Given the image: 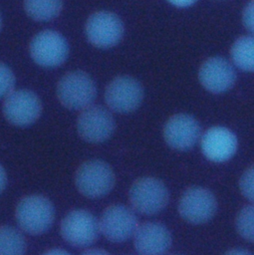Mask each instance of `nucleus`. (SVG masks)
Segmentation results:
<instances>
[{"instance_id": "obj_1", "label": "nucleus", "mask_w": 254, "mask_h": 255, "mask_svg": "<svg viewBox=\"0 0 254 255\" xmlns=\"http://www.w3.org/2000/svg\"><path fill=\"white\" fill-rule=\"evenodd\" d=\"M15 218L19 227L26 233L43 234L54 223L55 207L52 201L44 195H26L16 205Z\"/></svg>"}, {"instance_id": "obj_2", "label": "nucleus", "mask_w": 254, "mask_h": 255, "mask_svg": "<svg viewBox=\"0 0 254 255\" xmlns=\"http://www.w3.org/2000/svg\"><path fill=\"white\" fill-rule=\"evenodd\" d=\"M116 175L112 166L101 159H90L83 162L75 174L77 189L86 197L99 198L113 189Z\"/></svg>"}, {"instance_id": "obj_3", "label": "nucleus", "mask_w": 254, "mask_h": 255, "mask_svg": "<svg viewBox=\"0 0 254 255\" xmlns=\"http://www.w3.org/2000/svg\"><path fill=\"white\" fill-rule=\"evenodd\" d=\"M128 200L133 211L144 215H153L167 205L169 190L160 179L144 176L131 184L128 190Z\"/></svg>"}, {"instance_id": "obj_4", "label": "nucleus", "mask_w": 254, "mask_h": 255, "mask_svg": "<svg viewBox=\"0 0 254 255\" xmlns=\"http://www.w3.org/2000/svg\"><path fill=\"white\" fill-rule=\"evenodd\" d=\"M97 96V87L92 77L83 71L65 74L57 84V97L69 110H84L92 105Z\"/></svg>"}, {"instance_id": "obj_5", "label": "nucleus", "mask_w": 254, "mask_h": 255, "mask_svg": "<svg viewBox=\"0 0 254 255\" xmlns=\"http://www.w3.org/2000/svg\"><path fill=\"white\" fill-rule=\"evenodd\" d=\"M60 232L68 244L78 248L94 244L101 233L99 220L85 209H74L68 212L61 221Z\"/></svg>"}, {"instance_id": "obj_6", "label": "nucleus", "mask_w": 254, "mask_h": 255, "mask_svg": "<svg viewBox=\"0 0 254 255\" xmlns=\"http://www.w3.org/2000/svg\"><path fill=\"white\" fill-rule=\"evenodd\" d=\"M29 52L38 65L45 68H54L62 65L67 60L69 44L61 33L44 30L32 38Z\"/></svg>"}, {"instance_id": "obj_7", "label": "nucleus", "mask_w": 254, "mask_h": 255, "mask_svg": "<svg viewBox=\"0 0 254 255\" xmlns=\"http://www.w3.org/2000/svg\"><path fill=\"white\" fill-rule=\"evenodd\" d=\"M217 206V199L210 190L192 186L181 194L177 209L185 221L192 224H203L214 217Z\"/></svg>"}, {"instance_id": "obj_8", "label": "nucleus", "mask_w": 254, "mask_h": 255, "mask_svg": "<svg viewBox=\"0 0 254 255\" xmlns=\"http://www.w3.org/2000/svg\"><path fill=\"white\" fill-rule=\"evenodd\" d=\"M5 119L14 126L27 127L34 124L42 113V102L32 91H12L5 97L2 107Z\"/></svg>"}, {"instance_id": "obj_9", "label": "nucleus", "mask_w": 254, "mask_h": 255, "mask_svg": "<svg viewBox=\"0 0 254 255\" xmlns=\"http://www.w3.org/2000/svg\"><path fill=\"white\" fill-rule=\"evenodd\" d=\"M137 217L132 209L123 204L108 206L99 220L100 232L115 243L129 239L137 227Z\"/></svg>"}, {"instance_id": "obj_10", "label": "nucleus", "mask_w": 254, "mask_h": 255, "mask_svg": "<svg viewBox=\"0 0 254 255\" xmlns=\"http://www.w3.org/2000/svg\"><path fill=\"white\" fill-rule=\"evenodd\" d=\"M141 84L130 76H119L106 88L107 105L117 113H130L136 110L143 100Z\"/></svg>"}, {"instance_id": "obj_11", "label": "nucleus", "mask_w": 254, "mask_h": 255, "mask_svg": "<svg viewBox=\"0 0 254 255\" xmlns=\"http://www.w3.org/2000/svg\"><path fill=\"white\" fill-rule=\"evenodd\" d=\"M88 40L96 47L111 48L123 38L125 27L122 19L110 11L93 13L86 23Z\"/></svg>"}, {"instance_id": "obj_12", "label": "nucleus", "mask_w": 254, "mask_h": 255, "mask_svg": "<svg viewBox=\"0 0 254 255\" xmlns=\"http://www.w3.org/2000/svg\"><path fill=\"white\" fill-rule=\"evenodd\" d=\"M116 122L113 115L102 106L84 109L77 121L79 134L89 142L107 140L114 132Z\"/></svg>"}, {"instance_id": "obj_13", "label": "nucleus", "mask_w": 254, "mask_h": 255, "mask_svg": "<svg viewBox=\"0 0 254 255\" xmlns=\"http://www.w3.org/2000/svg\"><path fill=\"white\" fill-rule=\"evenodd\" d=\"M132 236L134 248L140 255H164L172 243L169 229L160 222L138 224Z\"/></svg>"}, {"instance_id": "obj_14", "label": "nucleus", "mask_w": 254, "mask_h": 255, "mask_svg": "<svg viewBox=\"0 0 254 255\" xmlns=\"http://www.w3.org/2000/svg\"><path fill=\"white\" fill-rule=\"evenodd\" d=\"M200 131V125L195 118L187 114H176L165 123L163 136L170 147L184 151L195 145Z\"/></svg>"}, {"instance_id": "obj_15", "label": "nucleus", "mask_w": 254, "mask_h": 255, "mask_svg": "<svg viewBox=\"0 0 254 255\" xmlns=\"http://www.w3.org/2000/svg\"><path fill=\"white\" fill-rule=\"evenodd\" d=\"M200 84L210 93L220 94L228 91L235 83L236 73L233 66L222 57H211L199 68Z\"/></svg>"}, {"instance_id": "obj_16", "label": "nucleus", "mask_w": 254, "mask_h": 255, "mask_svg": "<svg viewBox=\"0 0 254 255\" xmlns=\"http://www.w3.org/2000/svg\"><path fill=\"white\" fill-rule=\"evenodd\" d=\"M237 137L232 130L224 127H213L207 129L200 140L204 156L214 162L230 159L237 150Z\"/></svg>"}, {"instance_id": "obj_17", "label": "nucleus", "mask_w": 254, "mask_h": 255, "mask_svg": "<svg viewBox=\"0 0 254 255\" xmlns=\"http://www.w3.org/2000/svg\"><path fill=\"white\" fill-rule=\"evenodd\" d=\"M62 8L63 0H24L25 12L35 21H51L61 13Z\"/></svg>"}, {"instance_id": "obj_18", "label": "nucleus", "mask_w": 254, "mask_h": 255, "mask_svg": "<svg viewBox=\"0 0 254 255\" xmlns=\"http://www.w3.org/2000/svg\"><path fill=\"white\" fill-rule=\"evenodd\" d=\"M26 240L23 234L9 225H0V255H24Z\"/></svg>"}, {"instance_id": "obj_19", "label": "nucleus", "mask_w": 254, "mask_h": 255, "mask_svg": "<svg viewBox=\"0 0 254 255\" xmlns=\"http://www.w3.org/2000/svg\"><path fill=\"white\" fill-rule=\"evenodd\" d=\"M254 39L251 36L238 38L231 47V58L241 70L249 72L254 68Z\"/></svg>"}, {"instance_id": "obj_20", "label": "nucleus", "mask_w": 254, "mask_h": 255, "mask_svg": "<svg viewBox=\"0 0 254 255\" xmlns=\"http://www.w3.org/2000/svg\"><path fill=\"white\" fill-rule=\"evenodd\" d=\"M254 207L253 204L243 206L236 215L235 227L238 234L245 240L253 242L254 240Z\"/></svg>"}, {"instance_id": "obj_21", "label": "nucleus", "mask_w": 254, "mask_h": 255, "mask_svg": "<svg viewBox=\"0 0 254 255\" xmlns=\"http://www.w3.org/2000/svg\"><path fill=\"white\" fill-rule=\"evenodd\" d=\"M15 75L12 70L0 62V99L8 96L15 87Z\"/></svg>"}, {"instance_id": "obj_22", "label": "nucleus", "mask_w": 254, "mask_h": 255, "mask_svg": "<svg viewBox=\"0 0 254 255\" xmlns=\"http://www.w3.org/2000/svg\"><path fill=\"white\" fill-rule=\"evenodd\" d=\"M254 168L253 165L248 167L241 175L239 180V188L242 195L250 201L254 199Z\"/></svg>"}, {"instance_id": "obj_23", "label": "nucleus", "mask_w": 254, "mask_h": 255, "mask_svg": "<svg viewBox=\"0 0 254 255\" xmlns=\"http://www.w3.org/2000/svg\"><path fill=\"white\" fill-rule=\"evenodd\" d=\"M253 12H254V1L250 0L249 2L246 3L243 12H242V22L244 27L248 30L253 32L254 30V17H253Z\"/></svg>"}, {"instance_id": "obj_24", "label": "nucleus", "mask_w": 254, "mask_h": 255, "mask_svg": "<svg viewBox=\"0 0 254 255\" xmlns=\"http://www.w3.org/2000/svg\"><path fill=\"white\" fill-rule=\"evenodd\" d=\"M81 255H111L108 251L101 248H91L84 251Z\"/></svg>"}, {"instance_id": "obj_25", "label": "nucleus", "mask_w": 254, "mask_h": 255, "mask_svg": "<svg viewBox=\"0 0 254 255\" xmlns=\"http://www.w3.org/2000/svg\"><path fill=\"white\" fill-rule=\"evenodd\" d=\"M167 1L177 7H187L194 4L197 0H167Z\"/></svg>"}, {"instance_id": "obj_26", "label": "nucleus", "mask_w": 254, "mask_h": 255, "mask_svg": "<svg viewBox=\"0 0 254 255\" xmlns=\"http://www.w3.org/2000/svg\"><path fill=\"white\" fill-rule=\"evenodd\" d=\"M224 255H253L250 251L243 248H233L228 250Z\"/></svg>"}, {"instance_id": "obj_27", "label": "nucleus", "mask_w": 254, "mask_h": 255, "mask_svg": "<svg viewBox=\"0 0 254 255\" xmlns=\"http://www.w3.org/2000/svg\"><path fill=\"white\" fill-rule=\"evenodd\" d=\"M7 184V174L4 167L0 164V193L5 189Z\"/></svg>"}, {"instance_id": "obj_28", "label": "nucleus", "mask_w": 254, "mask_h": 255, "mask_svg": "<svg viewBox=\"0 0 254 255\" xmlns=\"http://www.w3.org/2000/svg\"><path fill=\"white\" fill-rule=\"evenodd\" d=\"M42 255H71L68 251L61 249V248H53L50 249L48 251H46L45 253H43Z\"/></svg>"}, {"instance_id": "obj_29", "label": "nucleus", "mask_w": 254, "mask_h": 255, "mask_svg": "<svg viewBox=\"0 0 254 255\" xmlns=\"http://www.w3.org/2000/svg\"><path fill=\"white\" fill-rule=\"evenodd\" d=\"M2 28V17H1V14H0V30Z\"/></svg>"}]
</instances>
